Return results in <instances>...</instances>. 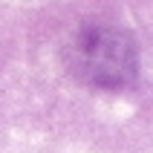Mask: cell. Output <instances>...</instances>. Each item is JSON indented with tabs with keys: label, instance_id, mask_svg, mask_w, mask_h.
<instances>
[{
	"label": "cell",
	"instance_id": "obj_1",
	"mask_svg": "<svg viewBox=\"0 0 153 153\" xmlns=\"http://www.w3.org/2000/svg\"><path fill=\"white\" fill-rule=\"evenodd\" d=\"M69 69L84 84L119 90L136 75V46L119 29L87 26L72 41Z\"/></svg>",
	"mask_w": 153,
	"mask_h": 153
}]
</instances>
